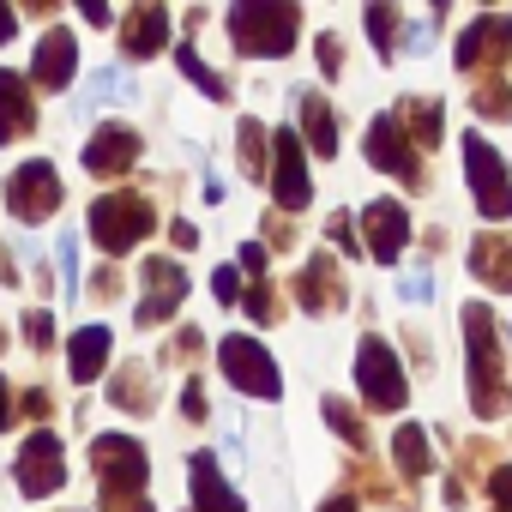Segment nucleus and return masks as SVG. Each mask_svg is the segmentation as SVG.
Returning <instances> with one entry per match:
<instances>
[{
    "mask_svg": "<svg viewBox=\"0 0 512 512\" xmlns=\"http://www.w3.org/2000/svg\"><path fill=\"white\" fill-rule=\"evenodd\" d=\"M67 482V458H61V440L43 428V434H31L25 446H19V488L31 494V500H43V494H55Z\"/></svg>",
    "mask_w": 512,
    "mask_h": 512,
    "instance_id": "9d476101",
    "label": "nucleus"
},
{
    "mask_svg": "<svg viewBox=\"0 0 512 512\" xmlns=\"http://www.w3.org/2000/svg\"><path fill=\"white\" fill-rule=\"evenodd\" d=\"M145 229H151V199H139V193H103L91 205V235L109 253H127L133 241H145Z\"/></svg>",
    "mask_w": 512,
    "mask_h": 512,
    "instance_id": "39448f33",
    "label": "nucleus"
},
{
    "mask_svg": "<svg viewBox=\"0 0 512 512\" xmlns=\"http://www.w3.org/2000/svg\"><path fill=\"white\" fill-rule=\"evenodd\" d=\"M13 31H19V13H13V7H7V0H0V43H7V37H13Z\"/></svg>",
    "mask_w": 512,
    "mask_h": 512,
    "instance_id": "ea45409f",
    "label": "nucleus"
},
{
    "mask_svg": "<svg viewBox=\"0 0 512 512\" xmlns=\"http://www.w3.org/2000/svg\"><path fill=\"white\" fill-rule=\"evenodd\" d=\"M133 163H139V133H127V127H103L85 145V169L91 175H127Z\"/></svg>",
    "mask_w": 512,
    "mask_h": 512,
    "instance_id": "2eb2a0df",
    "label": "nucleus"
},
{
    "mask_svg": "<svg viewBox=\"0 0 512 512\" xmlns=\"http://www.w3.org/2000/svg\"><path fill=\"white\" fill-rule=\"evenodd\" d=\"M241 266L260 278V272H266V247H260V241H241Z\"/></svg>",
    "mask_w": 512,
    "mask_h": 512,
    "instance_id": "4c0bfd02",
    "label": "nucleus"
},
{
    "mask_svg": "<svg viewBox=\"0 0 512 512\" xmlns=\"http://www.w3.org/2000/svg\"><path fill=\"white\" fill-rule=\"evenodd\" d=\"M7 410H13V392H7V380H0V428H7Z\"/></svg>",
    "mask_w": 512,
    "mask_h": 512,
    "instance_id": "a18cd8bd",
    "label": "nucleus"
},
{
    "mask_svg": "<svg viewBox=\"0 0 512 512\" xmlns=\"http://www.w3.org/2000/svg\"><path fill=\"white\" fill-rule=\"evenodd\" d=\"M404 302H428V272H410L404 278Z\"/></svg>",
    "mask_w": 512,
    "mask_h": 512,
    "instance_id": "58836bf2",
    "label": "nucleus"
},
{
    "mask_svg": "<svg viewBox=\"0 0 512 512\" xmlns=\"http://www.w3.org/2000/svg\"><path fill=\"white\" fill-rule=\"evenodd\" d=\"M326 235H332V241H338L344 253H356V247H362V241H356V217H344V211H338V217L326 223Z\"/></svg>",
    "mask_w": 512,
    "mask_h": 512,
    "instance_id": "72a5a7b5",
    "label": "nucleus"
},
{
    "mask_svg": "<svg viewBox=\"0 0 512 512\" xmlns=\"http://www.w3.org/2000/svg\"><path fill=\"white\" fill-rule=\"evenodd\" d=\"M79 13H85L91 25H109V7H103V0H85V7H79Z\"/></svg>",
    "mask_w": 512,
    "mask_h": 512,
    "instance_id": "37998d69",
    "label": "nucleus"
},
{
    "mask_svg": "<svg viewBox=\"0 0 512 512\" xmlns=\"http://www.w3.org/2000/svg\"><path fill=\"white\" fill-rule=\"evenodd\" d=\"M464 332H470V410L476 416H506L512 410V380L500 368V344H494V326H488L482 302L464 308Z\"/></svg>",
    "mask_w": 512,
    "mask_h": 512,
    "instance_id": "f257e3e1",
    "label": "nucleus"
},
{
    "mask_svg": "<svg viewBox=\"0 0 512 512\" xmlns=\"http://www.w3.org/2000/svg\"><path fill=\"white\" fill-rule=\"evenodd\" d=\"M175 61H181V73H187V79H193V85H199L211 103H223V97H229V85H223V79H217V73H211V67H205L193 49H175Z\"/></svg>",
    "mask_w": 512,
    "mask_h": 512,
    "instance_id": "a878e982",
    "label": "nucleus"
},
{
    "mask_svg": "<svg viewBox=\"0 0 512 512\" xmlns=\"http://www.w3.org/2000/svg\"><path fill=\"white\" fill-rule=\"evenodd\" d=\"M398 127H416V145H440V109L434 103H422V97H410L404 109H398Z\"/></svg>",
    "mask_w": 512,
    "mask_h": 512,
    "instance_id": "393cba45",
    "label": "nucleus"
},
{
    "mask_svg": "<svg viewBox=\"0 0 512 512\" xmlns=\"http://www.w3.org/2000/svg\"><path fill=\"white\" fill-rule=\"evenodd\" d=\"M272 193H278L284 211H302V205L314 199V181H308L296 127H278V133H272Z\"/></svg>",
    "mask_w": 512,
    "mask_h": 512,
    "instance_id": "1a4fd4ad",
    "label": "nucleus"
},
{
    "mask_svg": "<svg viewBox=\"0 0 512 512\" xmlns=\"http://www.w3.org/2000/svg\"><path fill=\"white\" fill-rule=\"evenodd\" d=\"M211 296H217V302H235V296H241V272H235V266H223V272L211 278Z\"/></svg>",
    "mask_w": 512,
    "mask_h": 512,
    "instance_id": "f704fd0d",
    "label": "nucleus"
},
{
    "mask_svg": "<svg viewBox=\"0 0 512 512\" xmlns=\"http://www.w3.org/2000/svg\"><path fill=\"white\" fill-rule=\"evenodd\" d=\"M320 512H362V506H356V500H344V494H332V500H326Z\"/></svg>",
    "mask_w": 512,
    "mask_h": 512,
    "instance_id": "c03bdc74",
    "label": "nucleus"
},
{
    "mask_svg": "<svg viewBox=\"0 0 512 512\" xmlns=\"http://www.w3.org/2000/svg\"><path fill=\"white\" fill-rule=\"evenodd\" d=\"M476 115H488V121H506V115H512V97H506V85H488V91L476 97Z\"/></svg>",
    "mask_w": 512,
    "mask_h": 512,
    "instance_id": "c756f323",
    "label": "nucleus"
},
{
    "mask_svg": "<svg viewBox=\"0 0 512 512\" xmlns=\"http://www.w3.org/2000/svg\"><path fill=\"white\" fill-rule=\"evenodd\" d=\"M187 296V272L175 260H145V302H139V326H163Z\"/></svg>",
    "mask_w": 512,
    "mask_h": 512,
    "instance_id": "f8f14e48",
    "label": "nucleus"
},
{
    "mask_svg": "<svg viewBox=\"0 0 512 512\" xmlns=\"http://www.w3.org/2000/svg\"><path fill=\"white\" fill-rule=\"evenodd\" d=\"M362 229H368V253H374L380 266H392L398 253L410 247V211L392 205V199H374V205L362 211Z\"/></svg>",
    "mask_w": 512,
    "mask_h": 512,
    "instance_id": "ddd939ff",
    "label": "nucleus"
},
{
    "mask_svg": "<svg viewBox=\"0 0 512 512\" xmlns=\"http://www.w3.org/2000/svg\"><path fill=\"white\" fill-rule=\"evenodd\" d=\"M506 43H512V13L476 19V25L458 37V67L470 73V67H482V55H488V61H500V55H506Z\"/></svg>",
    "mask_w": 512,
    "mask_h": 512,
    "instance_id": "dca6fc26",
    "label": "nucleus"
},
{
    "mask_svg": "<svg viewBox=\"0 0 512 512\" xmlns=\"http://www.w3.org/2000/svg\"><path fill=\"white\" fill-rule=\"evenodd\" d=\"M464 169H470L476 211H482L488 223H506V217H512V181H506V163H500V151H494L482 133H470V139H464Z\"/></svg>",
    "mask_w": 512,
    "mask_h": 512,
    "instance_id": "20e7f679",
    "label": "nucleus"
},
{
    "mask_svg": "<svg viewBox=\"0 0 512 512\" xmlns=\"http://www.w3.org/2000/svg\"><path fill=\"white\" fill-rule=\"evenodd\" d=\"M91 464H97V476H103L109 512H151V500H139V482H145V446H139L133 434H97Z\"/></svg>",
    "mask_w": 512,
    "mask_h": 512,
    "instance_id": "7ed1b4c3",
    "label": "nucleus"
},
{
    "mask_svg": "<svg viewBox=\"0 0 512 512\" xmlns=\"http://www.w3.org/2000/svg\"><path fill=\"white\" fill-rule=\"evenodd\" d=\"M163 43H169V13L157 7V0L133 7V13H127V25H121V49H127L133 61H145V55H157Z\"/></svg>",
    "mask_w": 512,
    "mask_h": 512,
    "instance_id": "f3484780",
    "label": "nucleus"
},
{
    "mask_svg": "<svg viewBox=\"0 0 512 512\" xmlns=\"http://www.w3.org/2000/svg\"><path fill=\"white\" fill-rule=\"evenodd\" d=\"M296 109H302V127H308V145H314L320 157H332V151H338V127H332V103H326L320 91H296Z\"/></svg>",
    "mask_w": 512,
    "mask_h": 512,
    "instance_id": "5701e85b",
    "label": "nucleus"
},
{
    "mask_svg": "<svg viewBox=\"0 0 512 512\" xmlns=\"http://www.w3.org/2000/svg\"><path fill=\"white\" fill-rule=\"evenodd\" d=\"M368 163L374 169H392L398 181H422V163H416V145L404 139V127H398V115H374V127H368Z\"/></svg>",
    "mask_w": 512,
    "mask_h": 512,
    "instance_id": "9b49d317",
    "label": "nucleus"
},
{
    "mask_svg": "<svg viewBox=\"0 0 512 512\" xmlns=\"http://www.w3.org/2000/svg\"><path fill=\"white\" fill-rule=\"evenodd\" d=\"M356 386H362V398H368L374 410H404V404H410L404 368H398L392 344H380V338H368V344L356 350Z\"/></svg>",
    "mask_w": 512,
    "mask_h": 512,
    "instance_id": "423d86ee",
    "label": "nucleus"
},
{
    "mask_svg": "<svg viewBox=\"0 0 512 512\" xmlns=\"http://www.w3.org/2000/svg\"><path fill=\"white\" fill-rule=\"evenodd\" d=\"M181 410H187V416H193V422H199V416H205V398H199V386H187V398H181Z\"/></svg>",
    "mask_w": 512,
    "mask_h": 512,
    "instance_id": "79ce46f5",
    "label": "nucleus"
},
{
    "mask_svg": "<svg viewBox=\"0 0 512 512\" xmlns=\"http://www.w3.org/2000/svg\"><path fill=\"white\" fill-rule=\"evenodd\" d=\"M368 31H374V43H380V55L392 61V43H398V13H386V7H374V13H368Z\"/></svg>",
    "mask_w": 512,
    "mask_h": 512,
    "instance_id": "c85d7f7f",
    "label": "nucleus"
},
{
    "mask_svg": "<svg viewBox=\"0 0 512 512\" xmlns=\"http://www.w3.org/2000/svg\"><path fill=\"white\" fill-rule=\"evenodd\" d=\"M25 338H31L37 350H49V344H55V314H43V308H31V314H25Z\"/></svg>",
    "mask_w": 512,
    "mask_h": 512,
    "instance_id": "7c9ffc66",
    "label": "nucleus"
},
{
    "mask_svg": "<svg viewBox=\"0 0 512 512\" xmlns=\"http://www.w3.org/2000/svg\"><path fill=\"white\" fill-rule=\"evenodd\" d=\"M488 506H494V512H512V464L488 476Z\"/></svg>",
    "mask_w": 512,
    "mask_h": 512,
    "instance_id": "473e14b6",
    "label": "nucleus"
},
{
    "mask_svg": "<svg viewBox=\"0 0 512 512\" xmlns=\"http://www.w3.org/2000/svg\"><path fill=\"white\" fill-rule=\"evenodd\" d=\"M338 67H344V55H338V37L326 31V37H320V73H326V79H338Z\"/></svg>",
    "mask_w": 512,
    "mask_h": 512,
    "instance_id": "c9c22d12",
    "label": "nucleus"
},
{
    "mask_svg": "<svg viewBox=\"0 0 512 512\" xmlns=\"http://www.w3.org/2000/svg\"><path fill=\"white\" fill-rule=\"evenodd\" d=\"M31 121H37V103H31V91H25V79L0 67V145H7V139H25Z\"/></svg>",
    "mask_w": 512,
    "mask_h": 512,
    "instance_id": "a211bd4d",
    "label": "nucleus"
},
{
    "mask_svg": "<svg viewBox=\"0 0 512 512\" xmlns=\"http://www.w3.org/2000/svg\"><path fill=\"white\" fill-rule=\"evenodd\" d=\"M247 308H253V320H272V314H278V302H272V284H253V302H247Z\"/></svg>",
    "mask_w": 512,
    "mask_h": 512,
    "instance_id": "e433bc0d",
    "label": "nucleus"
},
{
    "mask_svg": "<svg viewBox=\"0 0 512 512\" xmlns=\"http://www.w3.org/2000/svg\"><path fill=\"white\" fill-rule=\"evenodd\" d=\"M91 91H97V97H103V103H121V97H127V73H121V67H103V73H97V85H91Z\"/></svg>",
    "mask_w": 512,
    "mask_h": 512,
    "instance_id": "2f4dec72",
    "label": "nucleus"
},
{
    "mask_svg": "<svg viewBox=\"0 0 512 512\" xmlns=\"http://www.w3.org/2000/svg\"><path fill=\"white\" fill-rule=\"evenodd\" d=\"M217 362H223V374L241 386V392H253V398H278L284 392V380H278V362L266 356V344L260 338H223V350H217Z\"/></svg>",
    "mask_w": 512,
    "mask_h": 512,
    "instance_id": "0eeeda50",
    "label": "nucleus"
},
{
    "mask_svg": "<svg viewBox=\"0 0 512 512\" xmlns=\"http://www.w3.org/2000/svg\"><path fill=\"white\" fill-rule=\"evenodd\" d=\"M0 344H7V338H0Z\"/></svg>",
    "mask_w": 512,
    "mask_h": 512,
    "instance_id": "49530a36",
    "label": "nucleus"
},
{
    "mask_svg": "<svg viewBox=\"0 0 512 512\" xmlns=\"http://www.w3.org/2000/svg\"><path fill=\"white\" fill-rule=\"evenodd\" d=\"M241 163H247V175H266V127L260 121H241Z\"/></svg>",
    "mask_w": 512,
    "mask_h": 512,
    "instance_id": "bb28decb",
    "label": "nucleus"
},
{
    "mask_svg": "<svg viewBox=\"0 0 512 512\" xmlns=\"http://www.w3.org/2000/svg\"><path fill=\"white\" fill-rule=\"evenodd\" d=\"M296 31H302V13L290 0H241L229 13V37L241 55H290L296 49Z\"/></svg>",
    "mask_w": 512,
    "mask_h": 512,
    "instance_id": "f03ea898",
    "label": "nucleus"
},
{
    "mask_svg": "<svg viewBox=\"0 0 512 512\" xmlns=\"http://www.w3.org/2000/svg\"><path fill=\"white\" fill-rule=\"evenodd\" d=\"M302 308L308 314H326V308H338V266H332V253H320V260H308V272H302Z\"/></svg>",
    "mask_w": 512,
    "mask_h": 512,
    "instance_id": "4be33fe9",
    "label": "nucleus"
},
{
    "mask_svg": "<svg viewBox=\"0 0 512 512\" xmlns=\"http://www.w3.org/2000/svg\"><path fill=\"white\" fill-rule=\"evenodd\" d=\"M73 67H79V43H73L67 31H49V37L37 43V61H31V73H37V85H49V91H61V85L73 79Z\"/></svg>",
    "mask_w": 512,
    "mask_h": 512,
    "instance_id": "6ab92c4d",
    "label": "nucleus"
},
{
    "mask_svg": "<svg viewBox=\"0 0 512 512\" xmlns=\"http://www.w3.org/2000/svg\"><path fill=\"white\" fill-rule=\"evenodd\" d=\"M326 422H332L350 446H368V434H362V422H356V410H350L344 398H326Z\"/></svg>",
    "mask_w": 512,
    "mask_h": 512,
    "instance_id": "cd10ccee",
    "label": "nucleus"
},
{
    "mask_svg": "<svg viewBox=\"0 0 512 512\" xmlns=\"http://www.w3.org/2000/svg\"><path fill=\"white\" fill-rule=\"evenodd\" d=\"M169 235H175V247H199V229H193V223H175Z\"/></svg>",
    "mask_w": 512,
    "mask_h": 512,
    "instance_id": "a19ab883",
    "label": "nucleus"
},
{
    "mask_svg": "<svg viewBox=\"0 0 512 512\" xmlns=\"http://www.w3.org/2000/svg\"><path fill=\"white\" fill-rule=\"evenodd\" d=\"M103 362H109V326H79L73 332V350H67V374L85 386V380L103 374Z\"/></svg>",
    "mask_w": 512,
    "mask_h": 512,
    "instance_id": "412c9836",
    "label": "nucleus"
},
{
    "mask_svg": "<svg viewBox=\"0 0 512 512\" xmlns=\"http://www.w3.org/2000/svg\"><path fill=\"white\" fill-rule=\"evenodd\" d=\"M470 272L488 284V290H506L512 296V235H482L470 247Z\"/></svg>",
    "mask_w": 512,
    "mask_h": 512,
    "instance_id": "aec40b11",
    "label": "nucleus"
},
{
    "mask_svg": "<svg viewBox=\"0 0 512 512\" xmlns=\"http://www.w3.org/2000/svg\"><path fill=\"white\" fill-rule=\"evenodd\" d=\"M55 205H61V175H55V163H43V157L19 163V175L7 181V211H13L19 223H43V217H55Z\"/></svg>",
    "mask_w": 512,
    "mask_h": 512,
    "instance_id": "6e6552de",
    "label": "nucleus"
},
{
    "mask_svg": "<svg viewBox=\"0 0 512 512\" xmlns=\"http://www.w3.org/2000/svg\"><path fill=\"white\" fill-rule=\"evenodd\" d=\"M392 452H398V470H404V476H428V428L404 422V428L392 434Z\"/></svg>",
    "mask_w": 512,
    "mask_h": 512,
    "instance_id": "b1692460",
    "label": "nucleus"
},
{
    "mask_svg": "<svg viewBox=\"0 0 512 512\" xmlns=\"http://www.w3.org/2000/svg\"><path fill=\"white\" fill-rule=\"evenodd\" d=\"M187 476H193L187 488H193V506H199V512H241V506H247V500L223 482V470H217V458H211V452H193Z\"/></svg>",
    "mask_w": 512,
    "mask_h": 512,
    "instance_id": "4468645a",
    "label": "nucleus"
}]
</instances>
